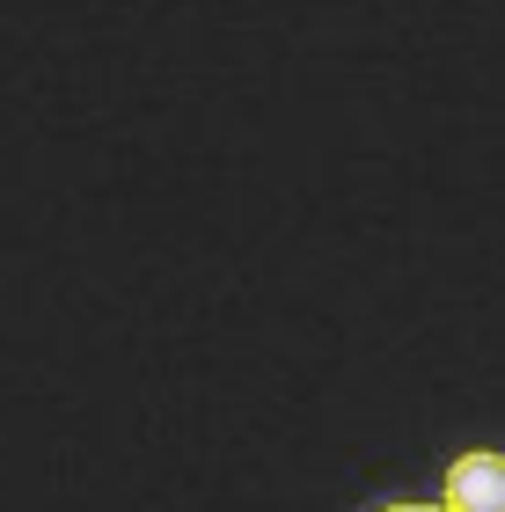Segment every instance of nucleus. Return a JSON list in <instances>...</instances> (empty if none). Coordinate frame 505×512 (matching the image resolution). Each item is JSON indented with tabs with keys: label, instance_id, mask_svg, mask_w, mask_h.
Segmentation results:
<instances>
[{
	"label": "nucleus",
	"instance_id": "nucleus-2",
	"mask_svg": "<svg viewBox=\"0 0 505 512\" xmlns=\"http://www.w3.org/2000/svg\"><path fill=\"white\" fill-rule=\"evenodd\" d=\"M381 512H447V505H425V498H403V505H381Z\"/></svg>",
	"mask_w": 505,
	"mask_h": 512
},
{
	"label": "nucleus",
	"instance_id": "nucleus-1",
	"mask_svg": "<svg viewBox=\"0 0 505 512\" xmlns=\"http://www.w3.org/2000/svg\"><path fill=\"white\" fill-rule=\"evenodd\" d=\"M447 512H505V454L476 447L447 469V491H440Z\"/></svg>",
	"mask_w": 505,
	"mask_h": 512
}]
</instances>
